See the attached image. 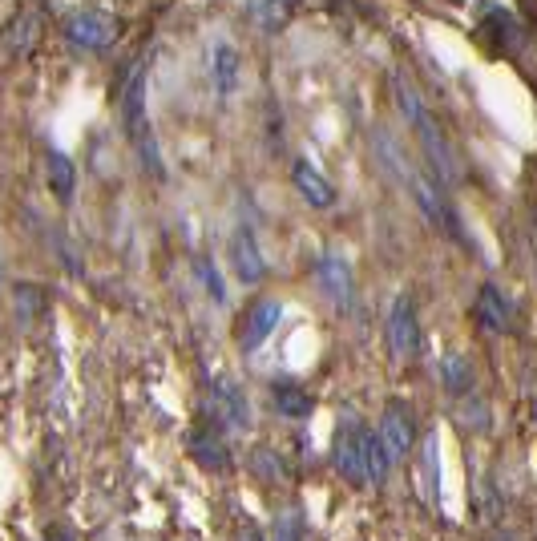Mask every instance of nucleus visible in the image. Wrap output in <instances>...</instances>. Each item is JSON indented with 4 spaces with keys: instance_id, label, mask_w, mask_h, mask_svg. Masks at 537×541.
I'll return each instance as SVG.
<instances>
[{
    "instance_id": "obj_1",
    "label": "nucleus",
    "mask_w": 537,
    "mask_h": 541,
    "mask_svg": "<svg viewBox=\"0 0 537 541\" xmlns=\"http://www.w3.org/2000/svg\"><path fill=\"white\" fill-rule=\"evenodd\" d=\"M392 93H396L400 114L412 122V130H416V138H420V150H424L428 166H433V182H437V186H453V182L461 178V166H457V154H453V146H449L445 130L437 126V118H433V114L424 110L420 93H416L400 73L392 77Z\"/></svg>"
},
{
    "instance_id": "obj_2",
    "label": "nucleus",
    "mask_w": 537,
    "mask_h": 541,
    "mask_svg": "<svg viewBox=\"0 0 537 541\" xmlns=\"http://www.w3.org/2000/svg\"><path fill=\"white\" fill-rule=\"evenodd\" d=\"M122 130L130 138V146L138 150L142 166L162 178L166 166H162V150H158V138H154V126H150V114H146V57H138L122 81Z\"/></svg>"
},
{
    "instance_id": "obj_3",
    "label": "nucleus",
    "mask_w": 537,
    "mask_h": 541,
    "mask_svg": "<svg viewBox=\"0 0 537 541\" xmlns=\"http://www.w3.org/2000/svg\"><path fill=\"white\" fill-rule=\"evenodd\" d=\"M61 33L81 53H105V49H114V41L122 33V21L114 13H105V9H77V13L65 17Z\"/></svg>"
},
{
    "instance_id": "obj_4",
    "label": "nucleus",
    "mask_w": 537,
    "mask_h": 541,
    "mask_svg": "<svg viewBox=\"0 0 537 541\" xmlns=\"http://www.w3.org/2000/svg\"><path fill=\"white\" fill-rule=\"evenodd\" d=\"M376 441H380V449L388 453V461H392V465H400V461L412 453V441H416V420H412V408H408V404H400V400L384 404V412H380V428H376Z\"/></svg>"
},
{
    "instance_id": "obj_5",
    "label": "nucleus",
    "mask_w": 537,
    "mask_h": 541,
    "mask_svg": "<svg viewBox=\"0 0 537 541\" xmlns=\"http://www.w3.org/2000/svg\"><path fill=\"white\" fill-rule=\"evenodd\" d=\"M364 441H368V428L356 420H344L336 432V445H332V465L348 485H368V469H364Z\"/></svg>"
},
{
    "instance_id": "obj_6",
    "label": "nucleus",
    "mask_w": 537,
    "mask_h": 541,
    "mask_svg": "<svg viewBox=\"0 0 537 541\" xmlns=\"http://www.w3.org/2000/svg\"><path fill=\"white\" fill-rule=\"evenodd\" d=\"M388 344L396 360H412L420 348V323H416V303L412 295H396L392 315H388Z\"/></svg>"
},
{
    "instance_id": "obj_7",
    "label": "nucleus",
    "mask_w": 537,
    "mask_h": 541,
    "mask_svg": "<svg viewBox=\"0 0 537 541\" xmlns=\"http://www.w3.org/2000/svg\"><path fill=\"white\" fill-rule=\"evenodd\" d=\"M279 323H283V303H279V299H259V303H251V311L243 315V332H239L243 352L263 348Z\"/></svg>"
},
{
    "instance_id": "obj_8",
    "label": "nucleus",
    "mask_w": 537,
    "mask_h": 541,
    "mask_svg": "<svg viewBox=\"0 0 537 541\" xmlns=\"http://www.w3.org/2000/svg\"><path fill=\"white\" fill-rule=\"evenodd\" d=\"M210 400H214V412H219L223 424H231L239 432L251 428V400H247V392L231 376H219L210 384Z\"/></svg>"
},
{
    "instance_id": "obj_9",
    "label": "nucleus",
    "mask_w": 537,
    "mask_h": 541,
    "mask_svg": "<svg viewBox=\"0 0 537 541\" xmlns=\"http://www.w3.org/2000/svg\"><path fill=\"white\" fill-rule=\"evenodd\" d=\"M231 267H235L239 283H247V287L267 279V259H263V247H259L251 227H239L231 235Z\"/></svg>"
},
{
    "instance_id": "obj_10",
    "label": "nucleus",
    "mask_w": 537,
    "mask_h": 541,
    "mask_svg": "<svg viewBox=\"0 0 537 541\" xmlns=\"http://www.w3.org/2000/svg\"><path fill=\"white\" fill-rule=\"evenodd\" d=\"M291 182H295V190L315 206V210H328V206H336V186L328 182V174L319 170L315 162H307V158H295V166H291Z\"/></svg>"
},
{
    "instance_id": "obj_11",
    "label": "nucleus",
    "mask_w": 537,
    "mask_h": 541,
    "mask_svg": "<svg viewBox=\"0 0 537 541\" xmlns=\"http://www.w3.org/2000/svg\"><path fill=\"white\" fill-rule=\"evenodd\" d=\"M477 323H481L489 336H505V332L513 328V307H509V299H505L501 287L485 283V287L477 291Z\"/></svg>"
},
{
    "instance_id": "obj_12",
    "label": "nucleus",
    "mask_w": 537,
    "mask_h": 541,
    "mask_svg": "<svg viewBox=\"0 0 537 541\" xmlns=\"http://www.w3.org/2000/svg\"><path fill=\"white\" fill-rule=\"evenodd\" d=\"M210 73H214V93L219 97H231L239 89V77H243V57L231 41H214L210 49Z\"/></svg>"
},
{
    "instance_id": "obj_13",
    "label": "nucleus",
    "mask_w": 537,
    "mask_h": 541,
    "mask_svg": "<svg viewBox=\"0 0 537 541\" xmlns=\"http://www.w3.org/2000/svg\"><path fill=\"white\" fill-rule=\"evenodd\" d=\"M186 449H190V457H194L202 469H210V473L231 469V449H227V441L219 437V432L194 428V432H190V441H186Z\"/></svg>"
},
{
    "instance_id": "obj_14",
    "label": "nucleus",
    "mask_w": 537,
    "mask_h": 541,
    "mask_svg": "<svg viewBox=\"0 0 537 541\" xmlns=\"http://www.w3.org/2000/svg\"><path fill=\"white\" fill-rule=\"evenodd\" d=\"M315 275H319V283H324V291L344 307V303H352V267H348V259L344 255H336V251H328V255H319V263H315Z\"/></svg>"
},
{
    "instance_id": "obj_15",
    "label": "nucleus",
    "mask_w": 537,
    "mask_h": 541,
    "mask_svg": "<svg viewBox=\"0 0 537 541\" xmlns=\"http://www.w3.org/2000/svg\"><path fill=\"white\" fill-rule=\"evenodd\" d=\"M437 376H441L445 392H453V396H469V388H473V368H469V360L457 356V352H445V356H441Z\"/></svg>"
},
{
    "instance_id": "obj_16",
    "label": "nucleus",
    "mask_w": 537,
    "mask_h": 541,
    "mask_svg": "<svg viewBox=\"0 0 537 541\" xmlns=\"http://www.w3.org/2000/svg\"><path fill=\"white\" fill-rule=\"evenodd\" d=\"M299 0H251V21L263 29V33H279L287 25V17L295 13Z\"/></svg>"
},
{
    "instance_id": "obj_17",
    "label": "nucleus",
    "mask_w": 537,
    "mask_h": 541,
    "mask_svg": "<svg viewBox=\"0 0 537 541\" xmlns=\"http://www.w3.org/2000/svg\"><path fill=\"white\" fill-rule=\"evenodd\" d=\"M49 190H53L61 202H69L73 190H77V170H73V162H69L61 150H49Z\"/></svg>"
},
{
    "instance_id": "obj_18",
    "label": "nucleus",
    "mask_w": 537,
    "mask_h": 541,
    "mask_svg": "<svg viewBox=\"0 0 537 541\" xmlns=\"http://www.w3.org/2000/svg\"><path fill=\"white\" fill-rule=\"evenodd\" d=\"M275 408H279L283 416H291V420H303V416L311 412V400H307V392L295 388V384H275Z\"/></svg>"
},
{
    "instance_id": "obj_19",
    "label": "nucleus",
    "mask_w": 537,
    "mask_h": 541,
    "mask_svg": "<svg viewBox=\"0 0 537 541\" xmlns=\"http://www.w3.org/2000/svg\"><path fill=\"white\" fill-rule=\"evenodd\" d=\"M194 275L202 279V287H206V295H210L214 303H227V283H223L219 267H214L206 255H198V259H194Z\"/></svg>"
},
{
    "instance_id": "obj_20",
    "label": "nucleus",
    "mask_w": 537,
    "mask_h": 541,
    "mask_svg": "<svg viewBox=\"0 0 537 541\" xmlns=\"http://www.w3.org/2000/svg\"><path fill=\"white\" fill-rule=\"evenodd\" d=\"M271 541H303V513H299V509H283V513L275 517Z\"/></svg>"
},
{
    "instance_id": "obj_21",
    "label": "nucleus",
    "mask_w": 537,
    "mask_h": 541,
    "mask_svg": "<svg viewBox=\"0 0 537 541\" xmlns=\"http://www.w3.org/2000/svg\"><path fill=\"white\" fill-rule=\"evenodd\" d=\"M235 541H263V533L255 529V525H247V529H239V537Z\"/></svg>"
},
{
    "instance_id": "obj_22",
    "label": "nucleus",
    "mask_w": 537,
    "mask_h": 541,
    "mask_svg": "<svg viewBox=\"0 0 537 541\" xmlns=\"http://www.w3.org/2000/svg\"><path fill=\"white\" fill-rule=\"evenodd\" d=\"M501 541H513V537H501Z\"/></svg>"
},
{
    "instance_id": "obj_23",
    "label": "nucleus",
    "mask_w": 537,
    "mask_h": 541,
    "mask_svg": "<svg viewBox=\"0 0 537 541\" xmlns=\"http://www.w3.org/2000/svg\"><path fill=\"white\" fill-rule=\"evenodd\" d=\"M61 541H69V537H61Z\"/></svg>"
}]
</instances>
